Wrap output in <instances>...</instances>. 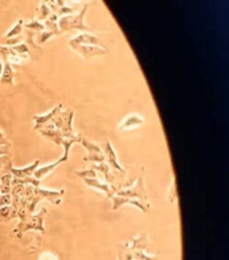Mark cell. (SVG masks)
Listing matches in <instances>:
<instances>
[{
    "label": "cell",
    "instance_id": "cell-25",
    "mask_svg": "<svg viewBox=\"0 0 229 260\" xmlns=\"http://www.w3.org/2000/svg\"><path fill=\"white\" fill-rule=\"evenodd\" d=\"M11 50L15 54H18V56L23 58V54H27L28 53V46L24 42H22V43L17 44V46H12Z\"/></svg>",
    "mask_w": 229,
    "mask_h": 260
},
{
    "label": "cell",
    "instance_id": "cell-31",
    "mask_svg": "<svg viewBox=\"0 0 229 260\" xmlns=\"http://www.w3.org/2000/svg\"><path fill=\"white\" fill-rule=\"evenodd\" d=\"M119 260H123V256H121V255H119Z\"/></svg>",
    "mask_w": 229,
    "mask_h": 260
},
{
    "label": "cell",
    "instance_id": "cell-21",
    "mask_svg": "<svg viewBox=\"0 0 229 260\" xmlns=\"http://www.w3.org/2000/svg\"><path fill=\"white\" fill-rule=\"evenodd\" d=\"M23 19H19L17 22V24L11 28V30H8L4 35V38H15V37H19V35H22L23 34V27H24V24H23Z\"/></svg>",
    "mask_w": 229,
    "mask_h": 260
},
{
    "label": "cell",
    "instance_id": "cell-10",
    "mask_svg": "<svg viewBox=\"0 0 229 260\" xmlns=\"http://www.w3.org/2000/svg\"><path fill=\"white\" fill-rule=\"evenodd\" d=\"M92 170L94 172H100L104 174V178H105V182L111 185V189L114 188V177L112 172H111V167L108 166L107 162H103V163H94L92 166Z\"/></svg>",
    "mask_w": 229,
    "mask_h": 260
},
{
    "label": "cell",
    "instance_id": "cell-28",
    "mask_svg": "<svg viewBox=\"0 0 229 260\" xmlns=\"http://www.w3.org/2000/svg\"><path fill=\"white\" fill-rule=\"evenodd\" d=\"M11 204H12L11 193L0 194V206H10Z\"/></svg>",
    "mask_w": 229,
    "mask_h": 260
},
{
    "label": "cell",
    "instance_id": "cell-2",
    "mask_svg": "<svg viewBox=\"0 0 229 260\" xmlns=\"http://www.w3.org/2000/svg\"><path fill=\"white\" fill-rule=\"evenodd\" d=\"M101 149H103L104 155H105V162H107L108 166L112 169L111 172L114 174V178L126 177L127 175L126 170L119 165V162H117V155H116V151H114L112 143H111L109 140H105V142H103V147H101Z\"/></svg>",
    "mask_w": 229,
    "mask_h": 260
},
{
    "label": "cell",
    "instance_id": "cell-24",
    "mask_svg": "<svg viewBox=\"0 0 229 260\" xmlns=\"http://www.w3.org/2000/svg\"><path fill=\"white\" fill-rule=\"evenodd\" d=\"M51 15V10L46 3H41L38 7V19L39 21H45Z\"/></svg>",
    "mask_w": 229,
    "mask_h": 260
},
{
    "label": "cell",
    "instance_id": "cell-9",
    "mask_svg": "<svg viewBox=\"0 0 229 260\" xmlns=\"http://www.w3.org/2000/svg\"><path fill=\"white\" fill-rule=\"evenodd\" d=\"M73 117H74V111L73 109H69L68 112V115L64 119V124H62V127H61V132H62V136L65 139H76L77 136L74 135V131H73V127H71V124H73Z\"/></svg>",
    "mask_w": 229,
    "mask_h": 260
},
{
    "label": "cell",
    "instance_id": "cell-17",
    "mask_svg": "<svg viewBox=\"0 0 229 260\" xmlns=\"http://www.w3.org/2000/svg\"><path fill=\"white\" fill-rule=\"evenodd\" d=\"M143 124V119L137 115H131V116H127L121 124H119V130H127V128L137 127Z\"/></svg>",
    "mask_w": 229,
    "mask_h": 260
},
{
    "label": "cell",
    "instance_id": "cell-4",
    "mask_svg": "<svg viewBox=\"0 0 229 260\" xmlns=\"http://www.w3.org/2000/svg\"><path fill=\"white\" fill-rule=\"evenodd\" d=\"M70 47L76 53H78L84 60H91L93 57L105 56L108 50L104 49L103 46H91V44H70Z\"/></svg>",
    "mask_w": 229,
    "mask_h": 260
},
{
    "label": "cell",
    "instance_id": "cell-1",
    "mask_svg": "<svg viewBox=\"0 0 229 260\" xmlns=\"http://www.w3.org/2000/svg\"><path fill=\"white\" fill-rule=\"evenodd\" d=\"M88 7L89 4H84L82 10L78 14H74V15H68V17H62L58 21V27H60L61 34L65 33V31H74V30H78V31H89L88 26L84 24V17H85V12L88 11Z\"/></svg>",
    "mask_w": 229,
    "mask_h": 260
},
{
    "label": "cell",
    "instance_id": "cell-19",
    "mask_svg": "<svg viewBox=\"0 0 229 260\" xmlns=\"http://www.w3.org/2000/svg\"><path fill=\"white\" fill-rule=\"evenodd\" d=\"M57 19L58 17L51 12V15H50L46 21H45V28H47V31H53V33H57L58 35H61V31L58 30V23H57Z\"/></svg>",
    "mask_w": 229,
    "mask_h": 260
},
{
    "label": "cell",
    "instance_id": "cell-13",
    "mask_svg": "<svg viewBox=\"0 0 229 260\" xmlns=\"http://www.w3.org/2000/svg\"><path fill=\"white\" fill-rule=\"evenodd\" d=\"M4 64V67H3V73L0 76V84L1 85H14V69H12V64L10 61L3 62Z\"/></svg>",
    "mask_w": 229,
    "mask_h": 260
},
{
    "label": "cell",
    "instance_id": "cell-18",
    "mask_svg": "<svg viewBox=\"0 0 229 260\" xmlns=\"http://www.w3.org/2000/svg\"><path fill=\"white\" fill-rule=\"evenodd\" d=\"M18 217V211L12 206H0V220L10 221L11 218Z\"/></svg>",
    "mask_w": 229,
    "mask_h": 260
},
{
    "label": "cell",
    "instance_id": "cell-3",
    "mask_svg": "<svg viewBox=\"0 0 229 260\" xmlns=\"http://www.w3.org/2000/svg\"><path fill=\"white\" fill-rule=\"evenodd\" d=\"M78 138V143L82 144L85 150L88 151V155L84 158V162H96V163H103L105 162V155L101 149V146L93 143L91 140H88L87 138H84L82 135H77Z\"/></svg>",
    "mask_w": 229,
    "mask_h": 260
},
{
    "label": "cell",
    "instance_id": "cell-8",
    "mask_svg": "<svg viewBox=\"0 0 229 260\" xmlns=\"http://www.w3.org/2000/svg\"><path fill=\"white\" fill-rule=\"evenodd\" d=\"M70 44H91V46H101L100 44V39L96 37V35H93L91 33H84L80 34V35H77L74 38H71L69 41V46Z\"/></svg>",
    "mask_w": 229,
    "mask_h": 260
},
{
    "label": "cell",
    "instance_id": "cell-7",
    "mask_svg": "<svg viewBox=\"0 0 229 260\" xmlns=\"http://www.w3.org/2000/svg\"><path fill=\"white\" fill-rule=\"evenodd\" d=\"M39 163H41V162L37 159V161H34V163H31L30 166L24 167V169H15V167H11L12 177L17 178V179H26V178L33 177L34 172L39 167Z\"/></svg>",
    "mask_w": 229,
    "mask_h": 260
},
{
    "label": "cell",
    "instance_id": "cell-30",
    "mask_svg": "<svg viewBox=\"0 0 229 260\" xmlns=\"http://www.w3.org/2000/svg\"><path fill=\"white\" fill-rule=\"evenodd\" d=\"M0 139H4V135H3V132L0 131Z\"/></svg>",
    "mask_w": 229,
    "mask_h": 260
},
{
    "label": "cell",
    "instance_id": "cell-12",
    "mask_svg": "<svg viewBox=\"0 0 229 260\" xmlns=\"http://www.w3.org/2000/svg\"><path fill=\"white\" fill-rule=\"evenodd\" d=\"M38 132L44 136V138L49 139L53 143H55L57 146H62V142H64V136H62V132L60 130H46V128H42V130H38Z\"/></svg>",
    "mask_w": 229,
    "mask_h": 260
},
{
    "label": "cell",
    "instance_id": "cell-5",
    "mask_svg": "<svg viewBox=\"0 0 229 260\" xmlns=\"http://www.w3.org/2000/svg\"><path fill=\"white\" fill-rule=\"evenodd\" d=\"M116 195H120V197H128V198H134V197H137L142 201H146L147 199V195H146V190H144V185H143V175L139 179L137 182L134 185V188L130 189H120Z\"/></svg>",
    "mask_w": 229,
    "mask_h": 260
},
{
    "label": "cell",
    "instance_id": "cell-11",
    "mask_svg": "<svg viewBox=\"0 0 229 260\" xmlns=\"http://www.w3.org/2000/svg\"><path fill=\"white\" fill-rule=\"evenodd\" d=\"M62 111V106L61 104H58L57 107H54L51 111L49 112V113H45V115H37V116H33V119L35 120V126L37 127H39V126H45V124H47V123H50L53 119H54L60 112Z\"/></svg>",
    "mask_w": 229,
    "mask_h": 260
},
{
    "label": "cell",
    "instance_id": "cell-27",
    "mask_svg": "<svg viewBox=\"0 0 229 260\" xmlns=\"http://www.w3.org/2000/svg\"><path fill=\"white\" fill-rule=\"evenodd\" d=\"M76 174L78 177H81L82 179L84 178H97V174L92 169H89V170H78V172H76Z\"/></svg>",
    "mask_w": 229,
    "mask_h": 260
},
{
    "label": "cell",
    "instance_id": "cell-6",
    "mask_svg": "<svg viewBox=\"0 0 229 260\" xmlns=\"http://www.w3.org/2000/svg\"><path fill=\"white\" fill-rule=\"evenodd\" d=\"M84 182L87 186L93 189H97L100 192H103L105 193V195L108 197V198H112L114 195V190L111 189V185H108L107 182H100L97 178H84Z\"/></svg>",
    "mask_w": 229,
    "mask_h": 260
},
{
    "label": "cell",
    "instance_id": "cell-15",
    "mask_svg": "<svg viewBox=\"0 0 229 260\" xmlns=\"http://www.w3.org/2000/svg\"><path fill=\"white\" fill-rule=\"evenodd\" d=\"M47 6H49L50 10H53V14H55L57 17L58 15H65V14H70V12H74V8H71V7H66L65 3L64 1H49L47 3Z\"/></svg>",
    "mask_w": 229,
    "mask_h": 260
},
{
    "label": "cell",
    "instance_id": "cell-23",
    "mask_svg": "<svg viewBox=\"0 0 229 260\" xmlns=\"http://www.w3.org/2000/svg\"><path fill=\"white\" fill-rule=\"evenodd\" d=\"M24 27H26V30H30V31H34V33H42V31H45V24L39 22V21H37V19L26 23Z\"/></svg>",
    "mask_w": 229,
    "mask_h": 260
},
{
    "label": "cell",
    "instance_id": "cell-16",
    "mask_svg": "<svg viewBox=\"0 0 229 260\" xmlns=\"http://www.w3.org/2000/svg\"><path fill=\"white\" fill-rule=\"evenodd\" d=\"M61 162L57 161V162H53V163H50V165H46V166H42V167H38L35 172H34L33 177L35 178V179H38V181H41L42 178L47 177L50 173L53 172L54 169H57L58 167V165H60Z\"/></svg>",
    "mask_w": 229,
    "mask_h": 260
},
{
    "label": "cell",
    "instance_id": "cell-22",
    "mask_svg": "<svg viewBox=\"0 0 229 260\" xmlns=\"http://www.w3.org/2000/svg\"><path fill=\"white\" fill-rule=\"evenodd\" d=\"M37 33H34V31H30V30H26L24 34H23V38H26V42L24 43L27 44L28 47H31L34 50H41V46H38V43H35V41H34V35Z\"/></svg>",
    "mask_w": 229,
    "mask_h": 260
},
{
    "label": "cell",
    "instance_id": "cell-26",
    "mask_svg": "<svg viewBox=\"0 0 229 260\" xmlns=\"http://www.w3.org/2000/svg\"><path fill=\"white\" fill-rule=\"evenodd\" d=\"M54 35H58L57 33H53V31H42V33L38 34V46H41L42 43H45L46 41H49L51 37Z\"/></svg>",
    "mask_w": 229,
    "mask_h": 260
},
{
    "label": "cell",
    "instance_id": "cell-20",
    "mask_svg": "<svg viewBox=\"0 0 229 260\" xmlns=\"http://www.w3.org/2000/svg\"><path fill=\"white\" fill-rule=\"evenodd\" d=\"M74 143H78V138L76 139H64V142H62V147H64V155H62V158H60L58 161L62 163V162H66L69 159V151H70V147Z\"/></svg>",
    "mask_w": 229,
    "mask_h": 260
},
{
    "label": "cell",
    "instance_id": "cell-14",
    "mask_svg": "<svg viewBox=\"0 0 229 260\" xmlns=\"http://www.w3.org/2000/svg\"><path fill=\"white\" fill-rule=\"evenodd\" d=\"M112 201H114V211H116L117 208H120V206H123V205H126V204H132L134 206H137V208H139V209H142L143 212H146L147 209H144L143 208V205L142 204H139V202H137V201H134L132 198H128V197H120V195H116L114 194V197H112Z\"/></svg>",
    "mask_w": 229,
    "mask_h": 260
},
{
    "label": "cell",
    "instance_id": "cell-29",
    "mask_svg": "<svg viewBox=\"0 0 229 260\" xmlns=\"http://www.w3.org/2000/svg\"><path fill=\"white\" fill-rule=\"evenodd\" d=\"M3 67H4V64H3L1 58H0V76H1V73H3Z\"/></svg>",
    "mask_w": 229,
    "mask_h": 260
}]
</instances>
